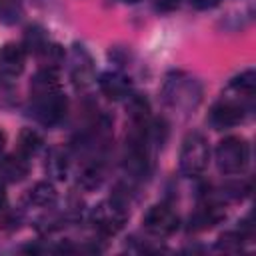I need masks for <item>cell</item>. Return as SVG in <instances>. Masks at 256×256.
Returning a JSON list of instances; mask_svg holds the SVG:
<instances>
[{
  "label": "cell",
  "mask_w": 256,
  "mask_h": 256,
  "mask_svg": "<svg viewBox=\"0 0 256 256\" xmlns=\"http://www.w3.org/2000/svg\"><path fill=\"white\" fill-rule=\"evenodd\" d=\"M208 158L210 148L206 138L200 132H190L180 148V172L190 178L200 176L208 166Z\"/></svg>",
  "instance_id": "1"
},
{
  "label": "cell",
  "mask_w": 256,
  "mask_h": 256,
  "mask_svg": "<svg viewBox=\"0 0 256 256\" xmlns=\"http://www.w3.org/2000/svg\"><path fill=\"white\" fill-rule=\"evenodd\" d=\"M250 160V146L244 138L228 136L216 146V164L224 174H240Z\"/></svg>",
  "instance_id": "2"
},
{
  "label": "cell",
  "mask_w": 256,
  "mask_h": 256,
  "mask_svg": "<svg viewBox=\"0 0 256 256\" xmlns=\"http://www.w3.org/2000/svg\"><path fill=\"white\" fill-rule=\"evenodd\" d=\"M90 220L94 224V228L104 234V236H114L118 234L126 220H128V210H126V204L118 198H112V200H106V202H100L92 214H90Z\"/></svg>",
  "instance_id": "3"
},
{
  "label": "cell",
  "mask_w": 256,
  "mask_h": 256,
  "mask_svg": "<svg viewBox=\"0 0 256 256\" xmlns=\"http://www.w3.org/2000/svg\"><path fill=\"white\" fill-rule=\"evenodd\" d=\"M66 112H68V100L60 90L44 94V96H34L32 114L40 124L54 126L66 116Z\"/></svg>",
  "instance_id": "4"
},
{
  "label": "cell",
  "mask_w": 256,
  "mask_h": 256,
  "mask_svg": "<svg viewBox=\"0 0 256 256\" xmlns=\"http://www.w3.org/2000/svg\"><path fill=\"white\" fill-rule=\"evenodd\" d=\"M178 226L180 218L168 204H154L144 216V228L156 238H166L174 234Z\"/></svg>",
  "instance_id": "5"
},
{
  "label": "cell",
  "mask_w": 256,
  "mask_h": 256,
  "mask_svg": "<svg viewBox=\"0 0 256 256\" xmlns=\"http://www.w3.org/2000/svg\"><path fill=\"white\" fill-rule=\"evenodd\" d=\"M244 120V106L238 100H220L210 110V122L216 128H230Z\"/></svg>",
  "instance_id": "6"
},
{
  "label": "cell",
  "mask_w": 256,
  "mask_h": 256,
  "mask_svg": "<svg viewBox=\"0 0 256 256\" xmlns=\"http://www.w3.org/2000/svg\"><path fill=\"white\" fill-rule=\"evenodd\" d=\"M26 64V50L20 44L8 42L0 46V74L2 76H18L22 74Z\"/></svg>",
  "instance_id": "7"
},
{
  "label": "cell",
  "mask_w": 256,
  "mask_h": 256,
  "mask_svg": "<svg viewBox=\"0 0 256 256\" xmlns=\"http://www.w3.org/2000/svg\"><path fill=\"white\" fill-rule=\"evenodd\" d=\"M28 170H30L28 156H24L20 152L8 154L6 158L0 160V174L8 182H20V180H24L28 176Z\"/></svg>",
  "instance_id": "8"
},
{
  "label": "cell",
  "mask_w": 256,
  "mask_h": 256,
  "mask_svg": "<svg viewBox=\"0 0 256 256\" xmlns=\"http://www.w3.org/2000/svg\"><path fill=\"white\" fill-rule=\"evenodd\" d=\"M98 86L104 96L112 100H120V98H126L130 92V78H126L120 72H106L100 76Z\"/></svg>",
  "instance_id": "9"
},
{
  "label": "cell",
  "mask_w": 256,
  "mask_h": 256,
  "mask_svg": "<svg viewBox=\"0 0 256 256\" xmlns=\"http://www.w3.org/2000/svg\"><path fill=\"white\" fill-rule=\"evenodd\" d=\"M72 80L76 86H86L92 80V58L84 46H74L72 50Z\"/></svg>",
  "instance_id": "10"
},
{
  "label": "cell",
  "mask_w": 256,
  "mask_h": 256,
  "mask_svg": "<svg viewBox=\"0 0 256 256\" xmlns=\"http://www.w3.org/2000/svg\"><path fill=\"white\" fill-rule=\"evenodd\" d=\"M58 90V76H56V70L54 68H42L32 84H30V92H32V98L34 96H44V94H50V92H56Z\"/></svg>",
  "instance_id": "11"
},
{
  "label": "cell",
  "mask_w": 256,
  "mask_h": 256,
  "mask_svg": "<svg viewBox=\"0 0 256 256\" xmlns=\"http://www.w3.org/2000/svg\"><path fill=\"white\" fill-rule=\"evenodd\" d=\"M126 110H128V116L132 120L134 126H146L148 120H150V102L142 96V94H132L126 102Z\"/></svg>",
  "instance_id": "12"
},
{
  "label": "cell",
  "mask_w": 256,
  "mask_h": 256,
  "mask_svg": "<svg viewBox=\"0 0 256 256\" xmlns=\"http://www.w3.org/2000/svg\"><path fill=\"white\" fill-rule=\"evenodd\" d=\"M28 200L34 206L48 208L56 202V188L50 182H38L28 190Z\"/></svg>",
  "instance_id": "13"
},
{
  "label": "cell",
  "mask_w": 256,
  "mask_h": 256,
  "mask_svg": "<svg viewBox=\"0 0 256 256\" xmlns=\"http://www.w3.org/2000/svg\"><path fill=\"white\" fill-rule=\"evenodd\" d=\"M46 172L50 176H54L56 180H64L66 172H68V158L66 152L60 148H52L48 154V162H46Z\"/></svg>",
  "instance_id": "14"
},
{
  "label": "cell",
  "mask_w": 256,
  "mask_h": 256,
  "mask_svg": "<svg viewBox=\"0 0 256 256\" xmlns=\"http://www.w3.org/2000/svg\"><path fill=\"white\" fill-rule=\"evenodd\" d=\"M42 146V136L34 130V128H24L18 136V152L24 154V156H32L40 150Z\"/></svg>",
  "instance_id": "15"
},
{
  "label": "cell",
  "mask_w": 256,
  "mask_h": 256,
  "mask_svg": "<svg viewBox=\"0 0 256 256\" xmlns=\"http://www.w3.org/2000/svg\"><path fill=\"white\" fill-rule=\"evenodd\" d=\"M48 46V40H46V34L40 26H30L26 28V34H24V48L40 54L44 48Z\"/></svg>",
  "instance_id": "16"
},
{
  "label": "cell",
  "mask_w": 256,
  "mask_h": 256,
  "mask_svg": "<svg viewBox=\"0 0 256 256\" xmlns=\"http://www.w3.org/2000/svg\"><path fill=\"white\" fill-rule=\"evenodd\" d=\"M230 88L236 90L238 94L252 96L254 90H256V74H254V70H246V72H242L240 76H236V78L230 82Z\"/></svg>",
  "instance_id": "17"
},
{
  "label": "cell",
  "mask_w": 256,
  "mask_h": 256,
  "mask_svg": "<svg viewBox=\"0 0 256 256\" xmlns=\"http://www.w3.org/2000/svg\"><path fill=\"white\" fill-rule=\"evenodd\" d=\"M242 242H244V236L240 232H226V234H222L218 238L216 248L220 252H240Z\"/></svg>",
  "instance_id": "18"
},
{
  "label": "cell",
  "mask_w": 256,
  "mask_h": 256,
  "mask_svg": "<svg viewBox=\"0 0 256 256\" xmlns=\"http://www.w3.org/2000/svg\"><path fill=\"white\" fill-rule=\"evenodd\" d=\"M102 178H104V170H102V166H100V164H92V166H88V168L82 172L80 182H82L84 188L92 190V188H98V186H100Z\"/></svg>",
  "instance_id": "19"
},
{
  "label": "cell",
  "mask_w": 256,
  "mask_h": 256,
  "mask_svg": "<svg viewBox=\"0 0 256 256\" xmlns=\"http://www.w3.org/2000/svg\"><path fill=\"white\" fill-rule=\"evenodd\" d=\"M218 2H220V0H190V4H192V6H196V8H200V10L214 8Z\"/></svg>",
  "instance_id": "20"
},
{
  "label": "cell",
  "mask_w": 256,
  "mask_h": 256,
  "mask_svg": "<svg viewBox=\"0 0 256 256\" xmlns=\"http://www.w3.org/2000/svg\"><path fill=\"white\" fill-rule=\"evenodd\" d=\"M178 6V0H158V8L162 10H172Z\"/></svg>",
  "instance_id": "21"
},
{
  "label": "cell",
  "mask_w": 256,
  "mask_h": 256,
  "mask_svg": "<svg viewBox=\"0 0 256 256\" xmlns=\"http://www.w3.org/2000/svg\"><path fill=\"white\" fill-rule=\"evenodd\" d=\"M6 204V186H4V180L0 178V208Z\"/></svg>",
  "instance_id": "22"
},
{
  "label": "cell",
  "mask_w": 256,
  "mask_h": 256,
  "mask_svg": "<svg viewBox=\"0 0 256 256\" xmlns=\"http://www.w3.org/2000/svg\"><path fill=\"white\" fill-rule=\"evenodd\" d=\"M4 144H6V134L0 130V156H2V150H4Z\"/></svg>",
  "instance_id": "23"
},
{
  "label": "cell",
  "mask_w": 256,
  "mask_h": 256,
  "mask_svg": "<svg viewBox=\"0 0 256 256\" xmlns=\"http://www.w3.org/2000/svg\"><path fill=\"white\" fill-rule=\"evenodd\" d=\"M122 2H130V4H134V2H138V0H122Z\"/></svg>",
  "instance_id": "24"
}]
</instances>
